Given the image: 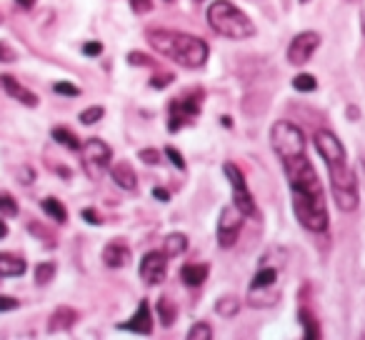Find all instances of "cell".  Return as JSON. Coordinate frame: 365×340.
I'll return each mask as SVG.
<instances>
[{"label": "cell", "instance_id": "1", "mask_svg": "<svg viewBox=\"0 0 365 340\" xmlns=\"http://www.w3.org/2000/svg\"><path fill=\"white\" fill-rule=\"evenodd\" d=\"M280 163H283L285 178L290 185V200H293V213L298 223L310 233H325L330 225V215L325 208V193L313 163L308 160L305 153L285 158Z\"/></svg>", "mask_w": 365, "mask_h": 340}, {"label": "cell", "instance_id": "2", "mask_svg": "<svg viewBox=\"0 0 365 340\" xmlns=\"http://www.w3.org/2000/svg\"><path fill=\"white\" fill-rule=\"evenodd\" d=\"M315 148H318L320 158L328 165L330 175V188H333V198L343 213H353L360 203L358 195V178H355L353 168L348 165V155L340 143V138L330 130H318L313 138Z\"/></svg>", "mask_w": 365, "mask_h": 340}, {"label": "cell", "instance_id": "3", "mask_svg": "<svg viewBox=\"0 0 365 340\" xmlns=\"http://www.w3.org/2000/svg\"><path fill=\"white\" fill-rule=\"evenodd\" d=\"M285 268H288V253L278 245L268 248L258 260V270H255L253 280L248 285V305L255 310L275 308L283 295V278Z\"/></svg>", "mask_w": 365, "mask_h": 340}, {"label": "cell", "instance_id": "4", "mask_svg": "<svg viewBox=\"0 0 365 340\" xmlns=\"http://www.w3.org/2000/svg\"><path fill=\"white\" fill-rule=\"evenodd\" d=\"M148 46L155 53H160L163 58L178 63L180 68H203L208 63V43L198 36H188V33L178 31H165V28H153L145 33Z\"/></svg>", "mask_w": 365, "mask_h": 340}, {"label": "cell", "instance_id": "5", "mask_svg": "<svg viewBox=\"0 0 365 340\" xmlns=\"http://www.w3.org/2000/svg\"><path fill=\"white\" fill-rule=\"evenodd\" d=\"M208 26L218 36L230 38V41H245L255 36V26L240 8H235L230 0H215L208 8Z\"/></svg>", "mask_w": 365, "mask_h": 340}, {"label": "cell", "instance_id": "6", "mask_svg": "<svg viewBox=\"0 0 365 340\" xmlns=\"http://www.w3.org/2000/svg\"><path fill=\"white\" fill-rule=\"evenodd\" d=\"M203 101H205L203 88H190L182 96H178L175 101H170V105H168V130L178 133L185 125H193L200 118Z\"/></svg>", "mask_w": 365, "mask_h": 340}, {"label": "cell", "instance_id": "7", "mask_svg": "<svg viewBox=\"0 0 365 340\" xmlns=\"http://www.w3.org/2000/svg\"><path fill=\"white\" fill-rule=\"evenodd\" d=\"M110 160H113L110 145L106 140H101V138H88L81 145L83 170H86V175L91 180H101L110 170Z\"/></svg>", "mask_w": 365, "mask_h": 340}, {"label": "cell", "instance_id": "8", "mask_svg": "<svg viewBox=\"0 0 365 340\" xmlns=\"http://www.w3.org/2000/svg\"><path fill=\"white\" fill-rule=\"evenodd\" d=\"M270 145H273L275 155L280 160L285 158H293V155H300L305 153V135L298 125L288 120H278L273 128H270Z\"/></svg>", "mask_w": 365, "mask_h": 340}, {"label": "cell", "instance_id": "9", "mask_svg": "<svg viewBox=\"0 0 365 340\" xmlns=\"http://www.w3.org/2000/svg\"><path fill=\"white\" fill-rule=\"evenodd\" d=\"M223 173H225V178L230 180V185H233V205L245 215V218H255V215H258V208H255V200L248 190V183H245L243 170H240L235 163H225Z\"/></svg>", "mask_w": 365, "mask_h": 340}, {"label": "cell", "instance_id": "10", "mask_svg": "<svg viewBox=\"0 0 365 340\" xmlns=\"http://www.w3.org/2000/svg\"><path fill=\"white\" fill-rule=\"evenodd\" d=\"M243 218L245 215L240 213L235 205H225L223 210H220L218 215V230H215V235H218V245L220 248H233L235 243H238V235H240V228H243Z\"/></svg>", "mask_w": 365, "mask_h": 340}, {"label": "cell", "instance_id": "11", "mask_svg": "<svg viewBox=\"0 0 365 340\" xmlns=\"http://www.w3.org/2000/svg\"><path fill=\"white\" fill-rule=\"evenodd\" d=\"M320 48V36L315 31H305V33H298V36L290 41L288 46V63L295 68L305 66L310 58L315 56V51Z\"/></svg>", "mask_w": 365, "mask_h": 340}, {"label": "cell", "instance_id": "12", "mask_svg": "<svg viewBox=\"0 0 365 340\" xmlns=\"http://www.w3.org/2000/svg\"><path fill=\"white\" fill-rule=\"evenodd\" d=\"M168 275V255L150 250L140 260V278L145 285H160Z\"/></svg>", "mask_w": 365, "mask_h": 340}, {"label": "cell", "instance_id": "13", "mask_svg": "<svg viewBox=\"0 0 365 340\" xmlns=\"http://www.w3.org/2000/svg\"><path fill=\"white\" fill-rule=\"evenodd\" d=\"M118 330H130V333H140V335H150L153 333V313H150V303L145 298L140 300L138 310L133 313L130 320L125 323H118Z\"/></svg>", "mask_w": 365, "mask_h": 340}, {"label": "cell", "instance_id": "14", "mask_svg": "<svg viewBox=\"0 0 365 340\" xmlns=\"http://www.w3.org/2000/svg\"><path fill=\"white\" fill-rule=\"evenodd\" d=\"M0 88L8 93L11 98H16L18 103H23L26 108H38V96L33 91H28L18 78L13 76H0Z\"/></svg>", "mask_w": 365, "mask_h": 340}, {"label": "cell", "instance_id": "15", "mask_svg": "<svg viewBox=\"0 0 365 340\" xmlns=\"http://www.w3.org/2000/svg\"><path fill=\"white\" fill-rule=\"evenodd\" d=\"M103 263L113 270H120L130 265V248L123 240H113L103 248Z\"/></svg>", "mask_w": 365, "mask_h": 340}, {"label": "cell", "instance_id": "16", "mask_svg": "<svg viewBox=\"0 0 365 340\" xmlns=\"http://www.w3.org/2000/svg\"><path fill=\"white\" fill-rule=\"evenodd\" d=\"M110 178H113V183L123 190H135L138 188V175L130 168V163H115V165H110Z\"/></svg>", "mask_w": 365, "mask_h": 340}, {"label": "cell", "instance_id": "17", "mask_svg": "<svg viewBox=\"0 0 365 340\" xmlns=\"http://www.w3.org/2000/svg\"><path fill=\"white\" fill-rule=\"evenodd\" d=\"M208 265L205 263H188V265H182L180 268V280L188 288H198V285L205 283V278H208Z\"/></svg>", "mask_w": 365, "mask_h": 340}, {"label": "cell", "instance_id": "18", "mask_svg": "<svg viewBox=\"0 0 365 340\" xmlns=\"http://www.w3.org/2000/svg\"><path fill=\"white\" fill-rule=\"evenodd\" d=\"M23 273H26V258L0 253V278H21Z\"/></svg>", "mask_w": 365, "mask_h": 340}, {"label": "cell", "instance_id": "19", "mask_svg": "<svg viewBox=\"0 0 365 340\" xmlns=\"http://www.w3.org/2000/svg\"><path fill=\"white\" fill-rule=\"evenodd\" d=\"M76 320H78L76 310L68 308V305H61V308L51 315V320H48V330H51V333H58V330H71L73 325H76Z\"/></svg>", "mask_w": 365, "mask_h": 340}, {"label": "cell", "instance_id": "20", "mask_svg": "<svg viewBox=\"0 0 365 340\" xmlns=\"http://www.w3.org/2000/svg\"><path fill=\"white\" fill-rule=\"evenodd\" d=\"M51 138L58 143V145H63V148H68V150H73V153H81V145L83 143L78 140V135H73L71 130H68L66 125H56L51 130Z\"/></svg>", "mask_w": 365, "mask_h": 340}, {"label": "cell", "instance_id": "21", "mask_svg": "<svg viewBox=\"0 0 365 340\" xmlns=\"http://www.w3.org/2000/svg\"><path fill=\"white\" fill-rule=\"evenodd\" d=\"M188 250V238L182 233H170L165 238V243H163V253L168 255V258H178V255H182Z\"/></svg>", "mask_w": 365, "mask_h": 340}, {"label": "cell", "instance_id": "22", "mask_svg": "<svg viewBox=\"0 0 365 340\" xmlns=\"http://www.w3.org/2000/svg\"><path fill=\"white\" fill-rule=\"evenodd\" d=\"M41 208H43V213L48 215V218H53L56 223H66L68 220V210H66V205L61 203L58 198H43V203H41Z\"/></svg>", "mask_w": 365, "mask_h": 340}, {"label": "cell", "instance_id": "23", "mask_svg": "<svg viewBox=\"0 0 365 340\" xmlns=\"http://www.w3.org/2000/svg\"><path fill=\"white\" fill-rule=\"evenodd\" d=\"M298 318H300V323H303V328H305L303 338L305 340H318L320 338V325H318V320L313 318V313H310L308 308H300Z\"/></svg>", "mask_w": 365, "mask_h": 340}, {"label": "cell", "instance_id": "24", "mask_svg": "<svg viewBox=\"0 0 365 340\" xmlns=\"http://www.w3.org/2000/svg\"><path fill=\"white\" fill-rule=\"evenodd\" d=\"M240 310V300L235 298V295H223V298H218V303H215V313L220 315V318H233V315H238Z\"/></svg>", "mask_w": 365, "mask_h": 340}, {"label": "cell", "instance_id": "25", "mask_svg": "<svg viewBox=\"0 0 365 340\" xmlns=\"http://www.w3.org/2000/svg\"><path fill=\"white\" fill-rule=\"evenodd\" d=\"M155 308H158V318H160V323L165 325V328H168V325L175 323L178 308L170 303V300H168V298H158V305H155Z\"/></svg>", "mask_w": 365, "mask_h": 340}, {"label": "cell", "instance_id": "26", "mask_svg": "<svg viewBox=\"0 0 365 340\" xmlns=\"http://www.w3.org/2000/svg\"><path fill=\"white\" fill-rule=\"evenodd\" d=\"M293 88L300 93H313L315 88H318V81H315L313 76H308V73H298V76L293 78Z\"/></svg>", "mask_w": 365, "mask_h": 340}, {"label": "cell", "instance_id": "27", "mask_svg": "<svg viewBox=\"0 0 365 340\" xmlns=\"http://www.w3.org/2000/svg\"><path fill=\"white\" fill-rule=\"evenodd\" d=\"M53 278H56V265L53 263H41L36 268V283L38 285H48Z\"/></svg>", "mask_w": 365, "mask_h": 340}, {"label": "cell", "instance_id": "28", "mask_svg": "<svg viewBox=\"0 0 365 340\" xmlns=\"http://www.w3.org/2000/svg\"><path fill=\"white\" fill-rule=\"evenodd\" d=\"M0 215H6V218H16L18 215V203L13 195L0 193Z\"/></svg>", "mask_w": 365, "mask_h": 340}, {"label": "cell", "instance_id": "29", "mask_svg": "<svg viewBox=\"0 0 365 340\" xmlns=\"http://www.w3.org/2000/svg\"><path fill=\"white\" fill-rule=\"evenodd\" d=\"M213 338V328L208 323H195L188 330V340H210Z\"/></svg>", "mask_w": 365, "mask_h": 340}, {"label": "cell", "instance_id": "30", "mask_svg": "<svg viewBox=\"0 0 365 340\" xmlns=\"http://www.w3.org/2000/svg\"><path fill=\"white\" fill-rule=\"evenodd\" d=\"M103 115H106V110H103L101 105H91V108H86V110L81 113V123H83V125H93V123H98Z\"/></svg>", "mask_w": 365, "mask_h": 340}, {"label": "cell", "instance_id": "31", "mask_svg": "<svg viewBox=\"0 0 365 340\" xmlns=\"http://www.w3.org/2000/svg\"><path fill=\"white\" fill-rule=\"evenodd\" d=\"M53 91H56L58 96H66V98H78V96H81V88L73 86V83H68V81H58L56 86H53Z\"/></svg>", "mask_w": 365, "mask_h": 340}, {"label": "cell", "instance_id": "32", "mask_svg": "<svg viewBox=\"0 0 365 340\" xmlns=\"http://www.w3.org/2000/svg\"><path fill=\"white\" fill-rule=\"evenodd\" d=\"M128 63L130 66H145V68H155V61L145 53H128Z\"/></svg>", "mask_w": 365, "mask_h": 340}, {"label": "cell", "instance_id": "33", "mask_svg": "<svg viewBox=\"0 0 365 340\" xmlns=\"http://www.w3.org/2000/svg\"><path fill=\"white\" fill-rule=\"evenodd\" d=\"M168 83H173V73H158V76L150 78V88H153V91H163Z\"/></svg>", "mask_w": 365, "mask_h": 340}, {"label": "cell", "instance_id": "34", "mask_svg": "<svg viewBox=\"0 0 365 340\" xmlns=\"http://www.w3.org/2000/svg\"><path fill=\"white\" fill-rule=\"evenodd\" d=\"M165 155L170 158V163L178 168V170H185V158H182L180 153H178L173 145H165Z\"/></svg>", "mask_w": 365, "mask_h": 340}, {"label": "cell", "instance_id": "35", "mask_svg": "<svg viewBox=\"0 0 365 340\" xmlns=\"http://www.w3.org/2000/svg\"><path fill=\"white\" fill-rule=\"evenodd\" d=\"M130 8L135 16H145L153 11V0H130Z\"/></svg>", "mask_w": 365, "mask_h": 340}, {"label": "cell", "instance_id": "36", "mask_svg": "<svg viewBox=\"0 0 365 340\" xmlns=\"http://www.w3.org/2000/svg\"><path fill=\"white\" fill-rule=\"evenodd\" d=\"M16 61H18V53L8 43L0 41V63H16Z\"/></svg>", "mask_w": 365, "mask_h": 340}, {"label": "cell", "instance_id": "37", "mask_svg": "<svg viewBox=\"0 0 365 340\" xmlns=\"http://www.w3.org/2000/svg\"><path fill=\"white\" fill-rule=\"evenodd\" d=\"M21 308V303H18L16 298H11V295H0V313H11V310Z\"/></svg>", "mask_w": 365, "mask_h": 340}, {"label": "cell", "instance_id": "38", "mask_svg": "<svg viewBox=\"0 0 365 340\" xmlns=\"http://www.w3.org/2000/svg\"><path fill=\"white\" fill-rule=\"evenodd\" d=\"M101 53H103V43L91 41V43H86V46H83V56H88V58H98Z\"/></svg>", "mask_w": 365, "mask_h": 340}, {"label": "cell", "instance_id": "39", "mask_svg": "<svg viewBox=\"0 0 365 340\" xmlns=\"http://www.w3.org/2000/svg\"><path fill=\"white\" fill-rule=\"evenodd\" d=\"M138 158H140L143 163H150V165H153V163H158V160H160V155H158V150H155V148H145V150H140V153H138Z\"/></svg>", "mask_w": 365, "mask_h": 340}, {"label": "cell", "instance_id": "40", "mask_svg": "<svg viewBox=\"0 0 365 340\" xmlns=\"http://www.w3.org/2000/svg\"><path fill=\"white\" fill-rule=\"evenodd\" d=\"M153 198L160 200V203H168V200H170V193H168V190H163V188H155V190H153Z\"/></svg>", "mask_w": 365, "mask_h": 340}, {"label": "cell", "instance_id": "41", "mask_svg": "<svg viewBox=\"0 0 365 340\" xmlns=\"http://www.w3.org/2000/svg\"><path fill=\"white\" fill-rule=\"evenodd\" d=\"M83 218H86L88 223H93V225L101 223V215H96V213H93V210H83Z\"/></svg>", "mask_w": 365, "mask_h": 340}, {"label": "cell", "instance_id": "42", "mask_svg": "<svg viewBox=\"0 0 365 340\" xmlns=\"http://www.w3.org/2000/svg\"><path fill=\"white\" fill-rule=\"evenodd\" d=\"M21 170H23V183H31V180H33V168L31 165H23Z\"/></svg>", "mask_w": 365, "mask_h": 340}, {"label": "cell", "instance_id": "43", "mask_svg": "<svg viewBox=\"0 0 365 340\" xmlns=\"http://www.w3.org/2000/svg\"><path fill=\"white\" fill-rule=\"evenodd\" d=\"M16 3L23 8V11H31V8L36 6V0H16Z\"/></svg>", "mask_w": 365, "mask_h": 340}, {"label": "cell", "instance_id": "44", "mask_svg": "<svg viewBox=\"0 0 365 340\" xmlns=\"http://www.w3.org/2000/svg\"><path fill=\"white\" fill-rule=\"evenodd\" d=\"M8 233H11V230H8L6 220H0V240H3V238H8Z\"/></svg>", "mask_w": 365, "mask_h": 340}, {"label": "cell", "instance_id": "45", "mask_svg": "<svg viewBox=\"0 0 365 340\" xmlns=\"http://www.w3.org/2000/svg\"><path fill=\"white\" fill-rule=\"evenodd\" d=\"M363 26H365V13H363ZM363 31H365V28H363Z\"/></svg>", "mask_w": 365, "mask_h": 340}, {"label": "cell", "instance_id": "46", "mask_svg": "<svg viewBox=\"0 0 365 340\" xmlns=\"http://www.w3.org/2000/svg\"><path fill=\"white\" fill-rule=\"evenodd\" d=\"M350 3H360V0H350Z\"/></svg>", "mask_w": 365, "mask_h": 340}, {"label": "cell", "instance_id": "47", "mask_svg": "<svg viewBox=\"0 0 365 340\" xmlns=\"http://www.w3.org/2000/svg\"><path fill=\"white\" fill-rule=\"evenodd\" d=\"M300 3H308V0H300Z\"/></svg>", "mask_w": 365, "mask_h": 340}, {"label": "cell", "instance_id": "48", "mask_svg": "<svg viewBox=\"0 0 365 340\" xmlns=\"http://www.w3.org/2000/svg\"><path fill=\"white\" fill-rule=\"evenodd\" d=\"M0 23H3V16H0Z\"/></svg>", "mask_w": 365, "mask_h": 340}, {"label": "cell", "instance_id": "49", "mask_svg": "<svg viewBox=\"0 0 365 340\" xmlns=\"http://www.w3.org/2000/svg\"><path fill=\"white\" fill-rule=\"evenodd\" d=\"M168 3H170V0H168Z\"/></svg>", "mask_w": 365, "mask_h": 340}]
</instances>
